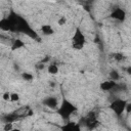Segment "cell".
I'll use <instances>...</instances> for the list:
<instances>
[{
  "label": "cell",
  "instance_id": "9c48e42d",
  "mask_svg": "<svg viewBox=\"0 0 131 131\" xmlns=\"http://www.w3.org/2000/svg\"><path fill=\"white\" fill-rule=\"evenodd\" d=\"M60 129L63 130V131H80V130H81V125H80L79 123L67 121V122L60 127Z\"/></svg>",
  "mask_w": 131,
  "mask_h": 131
},
{
  "label": "cell",
  "instance_id": "603a6c76",
  "mask_svg": "<svg viewBox=\"0 0 131 131\" xmlns=\"http://www.w3.org/2000/svg\"><path fill=\"white\" fill-rule=\"evenodd\" d=\"M126 113H128V114L131 113V102H127V105H126Z\"/></svg>",
  "mask_w": 131,
  "mask_h": 131
},
{
  "label": "cell",
  "instance_id": "d4e9b609",
  "mask_svg": "<svg viewBox=\"0 0 131 131\" xmlns=\"http://www.w3.org/2000/svg\"><path fill=\"white\" fill-rule=\"evenodd\" d=\"M48 60H49V56H45V58L42 60V62H43V63H45V62H47Z\"/></svg>",
  "mask_w": 131,
  "mask_h": 131
},
{
  "label": "cell",
  "instance_id": "5b68a950",
  "mask_svg": "<svg viewBox=\"0 0 131 131\" xmlns=\"http://www.w3.org/2000/svg\"><path fill=\"white\" fill-rule=\"evenodd\" d=\"M79 124L80 125H84L86 128L88 129H93L97 126L98 122H97V119H96V115L94 112H90L86 117H83L80 121H79Z\"/></svg>",
  "mask_w": 131,
  "mask_h": 131
},
{
  "label": "cell",
  "instance_id": "d6986e66",
  "mask_svg": "<svg viewBox=\"0 0 131 131\" xmlns=\"http://www.w3.org/2000/svg\"><path fill=\"white\" fill-rule=\"evenodd\" d=\"M10 92H8V91H6V92H4L3 94H2V99L4 100V101H10Z\"/></svg>",
  "mask_w": 131,
  "mask_h": 131
},
{
  "label": "cell",
  "instance_id": "7402d4cb",
  "mask_svg": "<svg viewBox=\"0 0 131 131\" xmlns=\"http://www.w3.org/2000/svg\"><path fill=\"white\" fill-rule=\"evenodd\" d=\"M36 68H37L38 70H43V69L45 68V64L41 61V62H39V63H37V64H36Z\"/></svg>",
  "mask_w": 131,
  "mask_h": 131
},
{
  "label": "cell",
  "instance_id": "3957f363",
  "mask_svg": "<svg viewBox=\"0 0 131 131\" xmlns=\"http://www.w3.org/2000/svg\"><path fill=\"white\" fill-rule=\"evenodd\" d=\"M85 43H86V37L83 34L82 30L79 27H77L72 37V47L75 50H81L85 46Z\"/></svg>",
  "mask_w": 131,
  "mask_h": 131
},
{
  "label": "cell",
  "instance_id": "9a60e30c",
  "mask_svg": "<svg viewBox=\"0 0 131 131\" xmlns=\"http://www.w3.org/2000/svg\"><path fill=\"white\" fill-rule=\"evenodd\" d=\"M110 78L111 80H114V81H118L120 79V74L117 70H112L110 72Z\"/></svg>",
  "mask_w": 131,
  "mask_h": 131
},
{
  "label": "cell",
  "instance_id": "ba28073f",
  "mask_svg": "<svg viewBox=\"0 0 131 131\" xmlns=\"http://www.w3.org/2000/svg\"><path fill=\"white\" fill-rule=\"evenodd\" d=\"M42 102H43V104L45 106H47L49 108H52V110H56L58 107V105H59L58 99L55 96H47V97H45L43 99Z\"/></svg>",
  "mask_w": 131,
  "mask_h": 131
},
{
  "label": "cell",
  "instance_id": "277c9868",
  "mask_svg": "<svg viewBox=\"0 0 131 131\" xmlns=\"http://www.w3.org/2000/svg\"><path fill=\"white\" fill-rule=\"evenodd\" d=\"M126 105H127V101L125 99L117 98L111 102L110 108L114 112V114L117 117H121L126 112Z\"/></svg>",
  "mask_w": 131,
  "mask_h": 131
},
{
  "label": "cell",
  "instance_id": "7c38bea8",
  "mask_svg": "<svg viewBox=\"0 0 131 131\" xmlns=\"http://www.w3.org/2000/svg\"><path fill=\"white\" fill-rule=\"evenodd\" d=\"M23 47H25V43L20 39H15L11 44V50H18Z\"/></svg>",
  "mask_w": 131,
  "mask_h": 131
},
{
  "label": "cell",
  "instance_id": "8992f818",
  "mask_svg": "<svg viewBox=\"0 0 131 131\" xmlns=\"http://www.w3.org/2000/svg\"><path fill=\"white\" fill-rule=\"evenodd\" d=\"M121 87V85H119L117 83V81L114 80H106V81H102L99 84V88L102 91H112V90H119Z\"/></svg>",
  "mask_w": 131,
  "mask_h": 131
},
{
  "label": "cell",
  "instance_id": "2e32d148",
  "mask_svg": "<svg viewBox=\"0 0 131 131\" xmlns=\"http://www.w3.org/2000/svg\"><path fill=\"white\" fill-rule=\"evenodd\" d=\"M21 78H23L25 81H27V82H31V81L34 79V76H33L31 73H27V72H25V73L21 74Z\"/></svg>",
  "mask_w": 131,
  "mask_h": 131
},
{
  "label": "cell",
  "instance_id": "cb8c5ba5",
  "mask_svg": "<svg viewBox=\"0 0 131 131\" xmlns=\"http://www.w3.org/2000/svg\"><path fill=\"white\" fill-rule=\"evenodd\" d=\"M126 73H127L128 75H130V76H131V66H129V67H127V68H126Z\"/></svg>",
  "mask_w": 131,
  "mask_h": 131
},
{
  "label": "cell",
  "instance_id": "7a4b0ae2",
  "mask_svg": "<svg viewBox=\"0 0 131 131\" xmlns=\"http://www.w3.org/2000/svg\"><path fill=\"white\" fill-rule=\"evenodd\" d=\"M77 111H78L77 106H76L72 101H70V100L67 99V98H62L61 101H60V103H59V105H58V107L56 108L57 115H58L64 122L70 121L71 117H72L74 114H76Z\"/></svg>",
  "mask_w": 131,
  "mask_h": 131
},
{
  "label": "cell",
  "instance_id": "ffe728a7",
  "mask_svg": "<svg viewBox=\"0 0 131 131\" xmlns=\"http://www.w3.org/2000/svg\"><path fill=\"white\" fill-rule=\"evenodd\" d=\"M3 129H4V131H10V130H12V123H10V122L4 123Z\"/></svg>",
  "mask_w": 131,
  "mask_h": 131
},
{
  "label": "cell",
  "instance_id": "6da1fadb",
  "mask_svg": "<svg viewBox=\"0 0 131 131\" xmlns=\"http://www.w3.org/2000/svg\"><path fill=\"white\" fill-rule=\"evenodd\" d=\"M9 24H10V32H17V33H23L33 39L38 38L37 33L30 27V25L28 24V21L21 17L20 15H18L17 13H15L14 11H10L8 16H7Z\"/></svg>",
  "mask_w": 131,
  "mask_h": 131
},
{
  "label": "cell",
  "instance_id": "8fae6325",
  "mask_svg": "<svg viewBox=\"0 0 131 131\" xmlns=\"http://www.w3.org/2000/svg\"><path fill=\"white\" fill-rule=\"evenodd\" d=\"M0 29L5 32H8V31L10 32V24H9V20L7 17H3L0 20Z\"/></svg>",
  "mask_w": 131,
  "mask_h": 131
},
{
  "label": "cell",
  "instance_id": "52a82bcc",
  "mask_svg": "<svg viewBox=\"0 0 131 131\" xmlns=\"http://www.w3.org/2000/svg\"><path fill=\"white\" fill-rule=\"evenodd\" d=\"M111 17L117 21H120V23H123L125 19H126V12L124 9L120 8V7H117L115 8L112 13H111Z\"/></svg>",
  "mask_w": 131,
  "mask_h": 131
},
{
  "label": "cell",
  "instance_id": "44dd1931",
  "mask_svg": "<svg viewBox=\"0 0 131 131\" xmlns=\"http://www.w3.org/2000/svg\"><path fill=\"white\" fill-rule=\"evenodd\" d=\"M57 23H58V25H59V26H63V25L67 23V19H66V17H63V16H62V17H60V18L58 19V21H57Z\"/></svg>",
  "mask_w": 131,
  "mask_h": 131
},
{
  "label": "cell",
  "instance_id": "4fadbf2b",
  "mask_svg": "<svg viewBox=\"0 0 131 131\" xmlns=\"http://www.w3.org/2000/svg\"><path fill=\"white\" fill-rule=\"evenodd\" d=\"M16 119H17V115L9 114V115H5V116H3L1 120L3 121V123H8V122L12 123V122H14Z\"/></svg>",
  "mask_w": 131,
  "mask_h": 131
},
{
  "label": "cell",
  "instance_id": "e0dca14e",
  "mask_svg": "<svg viewBox=\"0 0 131 131\" xmlns=\"http://www.w3.org/2000/svg\"><path fill=\"white\" fill-rule=\"evenodd\" d=\"M113 56H114L115 60H117V61H122V60L124 59V57H125L124 54L121 53V52H116V53L113 54Z\"/></svg>",
  "mask_w": 131,
  "mask_h": 131
},
{
  "label": "cell",
  "instance_id": "ac0fdd59",
  "mask_svg": "<svg viewBox=\"0 0 131 131\" xmlns=\"http://www.w3.org/2000/svg\"><path fill=\"white\" fill-rule=\"evenodd\" d=\"M18 100H19V94L16 93V92H12V93L10 94V101L16 102V101H18Z\"/></svg>",
  "mask_w": 131,
  "mask_h": 131
},
{
  "label": "cell",
  "instance_id": "5bb4252c",
  "mask_svg": "<svg viewBox=\"0 0 131 131\" xmlns=\"http://www.w3.org/2000/svg\"><path fill=\"white\" fill-rule=\"evenodd\" d=\"M47 71H48V73L50 75H56V74H58L59 69H58V67L55 63H50L47 67Z\"/></svg>",
  "mask_w": 131,
  "mask_h": 131
},
{
  "label": "cell",
  "instance_id": "30bf717a",
  "mask_svg": "<svg viewBox=\"0 0 131 131\" xmlns=\"http://www.w3.org/2000/svg\"><path fill=\"white\" fill-rule=\"evenodd\" d=\"M41 32H42V34L45 35V36H51V35H53L54 30H53V28H52L50 25L45 24V25H42V26H41Z\"/></svg>",
  "mask_w": 131,
  "mask_h": 131
}]
</instances>
